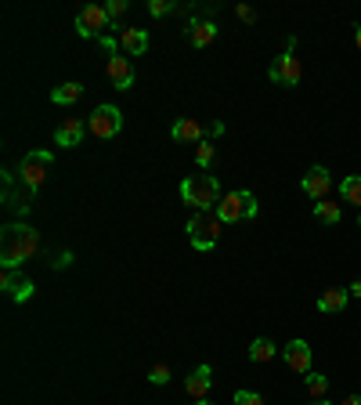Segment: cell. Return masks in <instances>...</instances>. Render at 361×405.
Instances as JSON below:
<instances>
[{
  "instance_id": "cell-1",
  "label": "cell",
  "mask_w": 361,
  "mask_h": 405,
  "mask_svg": "<svg viewBox=\"0 0 361 405\" xmlns=\"http://www.w3.org/2000/svg\"><path fill=\"white\" fill-rule=\"evenodd\" d=\"M40 250V231L26 221H8L4 231H0V264L4 271L22 268L26 261H33Z\"/></svg>"
},
{
  "instance_id": "cell-2",
  "label": "cell",
  "mask_w": 361,
  "mask_h": 405,
  "mask_svg": "<svg viewBox=\"0 0 361 405\" xmlns=\"http://www.w3.org/2000/svg\"><path fill=\"white\" fill-rule=\"evenodd\" d=\"M180 199H185L195 214H210L217 203H220V185L213 174H192V178L180 181Z\"/></svg>"
},
{
  "instance_id": "cell-3",
  "label": "cell",
  "mask_w": 361,
  "mask_h": 405,
  "mask_svg": "<svg viewBox=\"0 0 361 405\" xmlns=\"http://www.w3.org/2000/svg\"><path fill=\"white\" fill-rule=\"evenodd\" d=\"M257 214H260V206H257L253 192H246V189H235V192H228V196L217 203V217H220L224 224H235V221H253Z\"/></svg>"
},
{
  "instance_id": "cell-4",
  "label": "cell",
  "mask_w": 361,
  "mask_h": 405,
  "mask_svg": "<svg viewBox=\"0 0 361 405\" xmlns=\"http://www.w3.org/2000/svg\"><path fill=\"white\" fill-rule=\"evenodd\" d=\"M51 166H54V156H51L47 149H33V152H26L22 163H19V181H22L29 192H36V189L47 181Z\"/></svg>"
},
{
  "instance_id": "cell-5",
  "label": "cell",
  "mask_w": 361,
  "mask_h": 405,
  "mask_svg": "<svg viewBox=\"0 0 361 405\" xmlns=\"http://www.w3.org/2000/svg\"><path fill=\"white\" fill-rule=\"evenodd\" d=\"M220 228H224V221L217 214H192L188 217V243L195 250H213L220 243Z\"/></svg>"
},
{
  "instance_id": "cell-6",
  "label": "cell",
  "mask_w": 361,
  "mask_h": 405,
  "mask_svg": "<svg viewBox=\"0 0 361 405\" xmlns=\"http://www.w3.org/2000/svg\"><path fill=\"white\" fill-rule=\"evenodd\" d=\"M105 29H116V26H112V19H108V11L101 4H83L76 11V33L80 36L98 40V36H105Z\"/></svg>"
},
{
  "instance_id": "cell-7",
  "label": "cell",
  "mask_w": 361,
  "mask_h": 405,
  "mask_svg": "<svg viewBox=\"0 0 361 405\" xmlns=\"http://www.w3.org/2000/svg\"><path fill=\"white\" fill-rule=\"evenodd\" d=\"M87 131L94 138H116L119 131H123V112H119L116 105H98L91 112V120H87Z\"/></svg>"
},
{
  "instance_id": "cell-8",
  "label": "cell",
  "mask_w": 361,
  "mask_h": 405,
  "mask_svg": "<svg viewBox=\"0 0 361 405\" xmlns=\"http://www.w3.org/2000/svg\"><path fill=\"white\" fill-rule=\"evenodd\" d=\"M268 76H271L275 84H282V87H296L300 80H304V66H300V58H296L293 51H285V54H278L275 62H271Z\"/></svg>"
},
{
  "instance_id": "cell-9",
  "label": "cell",
  "mask_w": 361,
  "mask_h": 405,
  "mask_svg": "<svg viewBox=\"0 0 361 405\" xmlns=\"http://www.w3.org/2000/svg\"><path fill=\"white\" fill-rule=\"evenodd\" d=\"M108 80L116 91H131L134 87V62L127 54H108Z\"/></svg>"
},
{
  "instance_id": "cell-10",
  "label": "cell",
  "mask_w": 361,
  "mask_h": 405,
  "mask_svg": "<svg viewBox=\"0 0 361 405\" xmlns=\"http://www.w3.org/2000/svg\"><path fill=\"white\" fill-rule=\"evenodd\" d=\"M282 359L293 373H311V344L307 340H289L282 347Z\"/></svg>"
},
{
  "instance_id": "cell-11",
  "label": "cell",
  "mask_w": 361,
  "mask_h": 405,
  "mask_svg": "<svg viewBox=\"0 0 361 405\" xmlns=\"http://www.w3.org/2000/svg\"><path fill=\"white\" fill-rule=\"evenodd\" d=\"M300 189H304L311 199H325L329 196V189H332V174L325 170V166H311L307 174H304V181H300Z\"/></svg>"
},
{
  "instance_id": "cell-12",
  "label": "cell",
  "mask_w": 361,
  "mask_h": 405,
  "mask_svg": "<svg viewBox=\"0 0 361 405\" xmlns=\"http://www.w3.org/2000/svg\"><path fill=\"white\" fill-rule=\"evenodd\" d=\"M170 138L173 141H188V145H199L206 141V127L195 120V116H180V120L170 127Z\"/></svg>"
},
{
  "instance_id": "cell-13",
  "label": "cell",
  "mask_w": 361,
  "mask_h": 405,
  "mask_svg": "<svg viewBox=\"0 0 361 405\" xmlns=\"http://www.w3.org/2000/svg\"><path fill=\"white\" fill-rule=\"evenodd\" d=\"M83 124H80V116H66L62 124L54 127V145H62V149H76L83 141Z\"/></svg>"
},
{
  "instance_id": "cell-14",
  "label": "cell",
  "mask_w": 361,
  "mask_h": 405,
  "mask_svg": "<svg viewBox=\"0 0 361 405\" xmlns=\"http://www.w3.org/2000/svg\"><path fill=\"white\" fill-rule=\"evenodd\" d=\"M116 36H119V47H123V54H127V58H138V54H145V51H148V33H145V29H138V26H123Z\"/></svg>"
},
{
  "instance_id": "cell-15",
  "label": "cell",
  "mask_w": 361,
  "mask_h": 405,
  "mask_svg": "<svg viewBox=\"0 0 361 405\" xmlns=\"http://www.w3.org/2000/svg\"><path fill=\"white\" fill-rule=\"evenodd\" d=\"M217 33H220V26L213 19H192L188 22V44L192 47H210L217 40Z\"/></svg>"
},
{
  "instance_id": "cell-16",
  "label": "cell",
  "mask_w": 361,
  "mask_h": 405,
  "mask_svg": "<svg viewBox=\"0 0 361 405\" xmlns=\"http://www.w3.org/2000/svg\"><path fill=\"white\" fill-rule=\"evenodd\" d=\"M210 384H213V369H210V366H199V369H192V376L185 380V391H188L192 401H195V398H206V394H210Z\"/></svg>"
},
{
  "instance_id": "cell-17",
  "label": "cell",
  "mask_w": 361,
  "mask_h": 405,
  "mask_svg": "<svg viewBox=\"0 0 361 405\" xmlns=\"http://www.w3.org/2000/svg\"><path fill=\"white\" fill-rule=\"evenodd\" d=\"M347 301H350V289H340V286L322 289V297H318V311H325V315L343 311V308H347Z\"/></svg>"
},
{
  "instance_id": "cell-18",
  "label": "cell",
  "mask_w": 361,
  "mask_h": 405,
  "mask_svg": "<svg viewBox=\"0 0 361 405\" xmlns=\"http://www.w3.org/2000/svg\"><path fill=\"white\" fill-rule=\"evenodd\" d=\"M29 203H33V192H29L26 185H22V192H19V189L11 185V178H8V189H4V206L26 217V214H29Z\"/></svg>"
},
{
  "instance_id": "cell-19",
  "label": "cell",
  "mask_w": 361,
  "mask_h": 405,
  "mask_svg": "<svg viewBox=\"0 0 361 405\" xmlns=\"http://www.w3.org/2000/svg\"><path fill=\"white\" fill-rule=\"evenodd\" d=\"M80 98H83V84H80V80H69V84H62V87L51 91V101H54V105H73V101H80Z\"/></svg>"
},
{
  "instance_id": "cell-20",
  "label": "cell",
  "mask_w": 361,
  "mask_h": 405,
  "mask_svg": "<svg viewBox=\"0 0 361 405\" xmlns=\"http://www.w3.org/2000/svg\"><path fill=\"white\" fill-rule=\"evenodd\" d=\"M278 355V347L268 340V336H257L253 344H250V362H257V366H264V362H271Z\"/></svg>"
},
{
  "instance_id": "cell-21",
  "label": "cell",
  "mask_w": 361,
  "mask_h": 405,
  "mask_svg": "<svg viewBox=\"0 0 361 405\" xmlns=\"http://www.w3.org/2000/svg\"><path fill=\"white\" fill-rule=\"evenodd\" d=\"M340 196H343L347 203L361 206V178H357V174H347V178L340 181Z\"/></svg>"
},
{
  "instance_id": "cell-22",
  "label": "cell",
  "mask_w": 361,
  "mask_h": 405,
  "mask_svg": "<svg viewBox=\"0 0 361 405\" xmlns=\"http://www.w3.org/2000/svg\"><path fill=\"white\" fill-rule=\"evenodd\" d=\"M315 217H318L322 224H340V203H332V199L315 203Z\"/></svg>"
},
{
  "instance_id": "cell-23",
  "label": "cell",
  "mask_w": 361,
  "mask_h": 405,
  "mask_svg": "<svg viewBox=\"0 0 361 405\" xmlns=\"http://www.w3.org/2000/svg\"><path fill=\"white\" fill-rule=\"evenodd\" d=\"M304 384H307V391H311L315 401H325V394H329V380H325L322 373H307Z\"/></svg>"
},
{
  "instance_id": "cell-24",
  "label": "cell",
  "mask_w": 361,
  "mask_h": 405,
  "mask_svg": "<svg viewBox=\"0 0 361 405\" xmlns=\"http://www.w3.org/2000/svg\"><path fill=\"white\" fill-rule=\"evenodd\" d=\"M195 159H199V166H203V170H210V166H213V159H217V149H213V141H210V138L195 145Z\"/></svg>"
},
{
  "instance_id": "cell-25",
  "label": "cell",
  "mask_w": 361,
  "mask_h": 405,
  "mask_svg": "<svg viewBox=\"0 0 361 405\" xmlns=\"http://www.w3.org/2000/svg\"><path fill=\"white\" fill-rule=\"evenodd\" d=\"M33 294H36V286H33V279H22V282H19V289H15V294H11V301H15V304H26V301H29Z\"/></svg>"
},
{
  "instance_id": "cell-26",
  "label": "cell",
  "mask_w": 361,
  "mask_h": 405,
  "mask_svg": "<svg viewBox=\"0 0 361 405\" xmlns=\"http://www.w3.org/2000/svg\"><path fill=\"white\" fill-rule=\"evenodd\" d=\"M148 380H152L156 387H163V384H170V366H166V362H156V366L148 369Z\"/></svg>"
},
{
  "instance_id": "cell-27",
  "label": "cell",
  "mask_w": 361,
  "mask_h": 405,
  "mask_svg": "<svg viewBox=\"0 0 361 405\" xmlns=\"http://www.w3.org/2000/svg\"><path fill=\"white\" fill-rule=\"evenodd\" d=\"M235 405H264V398L257 391H238L235 394Z\"/></svg>"
},
{
  "instance_id": "cell-28",
  "label": "cell",
  "mask_w": 361,
  "mask_h": 405,
  "mask_svg": "<svg viewBox=\"0 0 361 405\" xmlns=\"http://www.w3.org/2000/svg\"><path fill=\"white\" fill-rule=\"evenodd\" d=\"M148 11H152L156 19H163V15H170V11H173V4H170V0H152Z\"/></svg>"
},
{
  "instance_id": "cell-29",
  "label": "cell",
  "mask_w": 361,
  "mask_h": 405,
  "mask_svg": "<svg viewBox=\"0 0 361 405\" xmlns=\"http://www.w3.org/2000/svg\"><path fill=\"white\" fill-rule=\"evenodd\" d=\"M131 4H127V0H108V4H105V11H108V19H119V15H123Z\"/></svg>"
},
{
  "instance_id": "cell-30",
  "label": "cell",
  "mask_w": 361,
  "mask_h": 405,
  "mask_svg": "<svg viewBox=\"0 0 361 405\" xmlns=\"http://www.w3.org/2000/svg\"><path fill=\"white\" fill-rule=\"evenodd\" d=\"M235 15L243 19V22H257V11H253L250 4H238V8H235Z\"/></svg>"
},
{
  "instance_id": "cell-31",
  "label": "cell",
  "mask_w": 361,
  "mask_h": 405,
  "mask_svg": "<svg viewBox=\"0 0 361 405\" xmlns=\"http://www.w3.org/2000/svg\"><path fill=\"white\" fill-rule=\"evenodd\" d=\"M217 134H224V124H220V120H213V124L206 127V138H217Z\"/></svg>"
},
{
  "instance_id": "cell-32",
  "label": "cell",
  "mask_w": 361,
  "mask_h": 405,
  "mask_svg": "<svg viewBox=\"0 0 361 405\" xmlns=\"http://www.w3.org/2000/svg\"><path fill=\"white\" fill-rule=\"evenodd\" d=\"M69 261H73V254H69V250H66V254H62V257H58V261H54V268H66V264H69Z\"/></svg>"
},
{
  "instance_id": "cell-33",
  "label": "cell",
  "mask_w": 361,
  "mask_h": 405,
  "mask_svg": "<svg viewBox=\"0 0 361 405\" xmlns=\"http://www.w3.org/2000/svg\"><path fill=\"white\" fill-rule=\"evenodd\" d=\"M340 405H361V394H350V398H343Z\"/></svg>"
},
{
  "instance_id": "cell-34",
  "label": "cell",
  "mask_w": 361,
  "mask_h": 405,
  "mask_svg": "<svg viewBox=\"0 0 361 405\" xmlns=\"http://www.w3.org/2000/svg\"><path fill=\"white\" fill-rule=\"evenodd\" d=\"M350 297H361V279H357V282L350 286Z\"/></svg>"
},
{
  "instance_id": "cell-35",
  "label": "cell",
  "mask_w": 361,
  "mask_h": 405,
  "mask_svg": "<svg viewBox=\"0 0 361 405\" xmlns=\"http://www.w3.org/2000/svg\"><path fill=\"white\" fill-rule=\"evenodd\" d=\"M354 44H357V51H361V26H354Z\"/></svg>"
},
{
  "instance_id": "cell-36",
  "label": "cell",
  "mask_w": 361,
  "mask_h": 405,
  "mask_svg": "<svg viewBox=\"0 0 361 405\" xmlns=\"http://www.w3.org/2000/svg\"><path fill=\"white\" fill-rule=\"evenodd\" d=\"M192 405H213V401H210V398H195Z\"/></svg>"
},
{
  "instance_id": "cell-37",
  "label": "cell",
  "mask_w": 361,
  "mask_h": 405,
  "mask_svg": "<svg viewBox=\"0 0 361 405\" xmlns=\"http://www.w3.org/2000/svg\"><path fill=\"white\" fill-rule=\"evenodd\" d=\"M311 405H329V401H311Z\"/></svg>"
},
{
  "instance_id": "cell-38",
  "label": "cell",
  "mask_w": 361,
  "mask_h": 405,
  "mask_svg": "<svg viewBox=\"0 0 361 405\" xmlns=\"http://www.w3.org/2000/svg\"><path fill=\"white\" fill-rule=\"evenodd\" d=\"M357 224H361V214H357Z\"/></svg>"
}]
</instances>
